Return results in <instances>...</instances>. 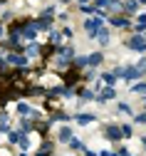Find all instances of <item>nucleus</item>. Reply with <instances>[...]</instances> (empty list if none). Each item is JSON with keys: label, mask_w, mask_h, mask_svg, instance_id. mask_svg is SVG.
<instances>
[{"label": "nucleus", "mask_w": 146, "mask_h": 156, "mask_svg": "<svg viewBox=\"0 0 146 156\" xmlns=\"http://www.w3.org/2000/svg\"><path fill=\"white\" fill-rule=\"evenodd\" d=\"M126 47L129 50H136V52H146V40H144L141 35H134V37L126 40Z\"/></svg>", "instance_id": "nucleus-1"}, {"label": "nucleus", "mask_w": 146, "mask_h": 156, "mask_svg": "<svg viewBox=\"0 0 146 156\" xmlns=\"http://www.w3.org/2000/svg\"><path fill=\"white\" fill-rule=\"evenodd\" d=\"M84 27H87V32L94 37V35L101 30V17H97V15H94V17H89V20H84Z\"/></svg>", "instance_id": "nucleus-2"}, {"label": "nucleus", "mask_w": 146, "mask_h": 156, "mask_svg": "<svg viewBox=\"0 0 146 156\" xmlns=\"http://www.w3.org/2000/svg\"><path fill=\"white\" fill-rule=\"evenodd\" d=\"M8 62H10V65H15V67H25V65H27V57H25V55H15V52H12V55L8 57Z\"/></svg>", "instance_id": "nucleus-3"}, {"label": "nucleus", "mask_w": 146, "mask_h": 156, "mask_svg": "<svg viewBox=\"0 0 146 156\" xmlns=\"http://www.w3.org/2000/svg\"><path fill=\"white\" fill-rule=\"evenodd\" d=\"M32 25H35V30H50V25H52V23H50V15H42V17H40L37 23H32Z\"/></svg>", "instance_id": "nucleus-4"}, {"label": "nucleus", "mask_w": 146, "mask_h": 156, "mask_svg": "<svg viewBox=\"0 0 146 156\" xmlns=\"http://www.w3.org/2000/svg\"><path fill=\"white\" fill-rule=\"evenodd\" d=\"M107 136H109L112 141H119L121 139V129L119 126H107Z\"/></svg>", "instance_id": "nucleus-5"}, {"label": "nucleus", "mask_w": 146, "mask_h": 156, "mask_svg": "<svg viewBox=\"0 0 146 156\" xmlns=\"http://www.w3.org/2000/svg\"><path fill=\"white\" fill-rule=\"evenodd\" d=\"M94 37H97V42H99V45H109V30H99Z\"/></svg>", "instance_id": "nucleus-6"}, {"label": "nucleus", "mask_w": 146, "mask_h": 156, "mask_svg": "<svg viewBox=\"0 0 146 156\" xmlns=\"http://www.w3.org/2000/svg\"><path fill=\"white\" fill-rule=\"evenodd\" d=\"M121 74H124V80H139V77H141V72H139L136 67H131V69H124Z\"/></svg>", "instance_id": "nucleus-7"}, {"label": "nucleus", "mask_w": 146, "mask_h": 156, "mask_svg": "<svg viewBox=\"0 0 146 156\" xmlns=\"http://www.w3.org/2000/svg\"><path fill=\"white\" fill-rule=\"evenodd\" d=\"M101 60H104V57H101V52H94V55H89V57H87V65L97 67V65H101Z\"/></svg>", "instance_id": "nucleus-8"}, {"label": "nucleus", "mask_w": 146, "mask_h": 156, "mask_svg": "<svg viewBox=\"0 0 146 156\" xmlns=\"http://www.w3.org/2000/svg\"><path fill=\"white\" fill-rule=\"evenodd\" d=\"M74 119H77V124H82V126H87V124H89V122L94 119V116H92V114H77Z\"/></svg>", "instance_id": "nucleus-9"}, {"label": "nucleus", "mask_w": 146, "mask_h": 156, "mask_svg": "<svg viewBox=\"0 0 146 156\" xmlns=\"http://www.w3.org/2000/svg\"><path fill=\"white\" fill-rule=\"evenodd\" d=\"M72 139V129L69 126H62L59 129V141H69Z\"/></svg>", "instance_id": "nucleus-10"}, {"label": "nucleus", "mask_w": 146, "mask_h": 156, "mask_svg": "<svg viewBox=\"0 0 146 156\" xmlns=\"http://www.w3.org/2000/svg\"><path fill=\"white\" fill-rule=\"evenodd\" d=\"M114 97H116L114 89H104V92L99 94V102H109V99H114Z\"/></svg>", "instance_id": "nucleus-11"}, {"label": "nucleus", "mask_w": 146, "mask_h": 156, "mask_svg": "<svg viewBox=\"0 0 146 156\" xmlns=\"http://www.w3.org/2000/svg\"><path fill=\"white\" fill-rule=\"evenodd\" d=\"M112 25H114V27H126L129 20H126V17H112Z\"/></svg>", "instance_id": "nucleus-12"}, {"label": "nucleus", "mask_w": 146, "mask_h": 156, "mask_svg": "<svg viewBox=\"0 0 146 156\" xmlns=\"http://www.w3.org/2000/svg\"><path fill=\"white\" fill-rule=\"evenodd\" d=\"M10 129V122H8V116L5 114H0V131H8Z\"/></svg>", "instance_id": "nucleus-13"}, {"label": "nucleus", "mask_w": 146, "mask_h": 156, "mask_svg": "<svg viewBox=\"0 0 146 156\" xmlns=\"http://www.w3.org/2000/svg\"><path fill=\"white\" fill-rule=\"evenodd\" d=\"M124 8H126L129 12H136V10H139V0H129V3L124 5Z\"/></svg>", "instance_id": "nucleus-14"}, {"label": "nucleus", "mask_w": 146, "mask_h": 156, "mask_svg": "<svg viewBox=\"0 0 146 156\" xmlns=\"http://www.w3.org/2000/svg\"><path fill=\"white\" fill-rule=\"evenodd\" d=\"M37 55H40V47H37V45H30V47H27V55H25V57H37Z\"/></svg>", "instance_id": "nucleus-15"}, {"label": "nucleus", "mask_w": 146, "mask_h": 156, "mask_svg": "<svg viewBox=\"0 0 146 156\" xmlns=\"http://www.w3.org/2000/svg\"><path fill=\"white\" fill-rule=\"evenodd\" d=\"M20 139H23V131H10V141L12 144H17Z\"/></svg>", "instance_id": "nucleus-16"}, {"label": "nucleus", "mask_w": 146, "mask_h": 156, "mask_svg": "<svg viewBox=\"0 0 146 156\" xmlns=\"http://www.w3.org/2000/svg\"><path fill=\"white\" fill-rule=\"evenodd\" d=\"M17 112H20V114H30L32 109H30V107H27L25 102H20V104H17Z\"/></svg>", "instance_id": "nucleus-17"}, {"label": "nucleus", "mask_w": 146, "mask_h": 156, "mask_svg": "<svg viewBox=\"0 0 146 156\" xmlns=\"http://www.w3.org/2000/svg\"><path fill=\"white\" fill-rule=\"evenodd\" d=\"M101 80H104V82H107V84H114V80H116V77H114V72H107V74H104V77H101Z\"/></svg>", "instance_id": "nucleus-18"}, {"label": "nucleus", "mask_w": 146, "mask_h": 156, "mask_svg": "<svg viewBox=\"0 0 146 156\" xmlns=\"http://www.w3.org/2000/svg\"><path fill=\"white\" fill-rule=\"evenodd\" d=\"M131 92H139V94H146V84H131Z\"/></svg>", "instance_id": "nucleus-19"}, {"label": "nucleus", "mask_w": 146, "mask_h": 156, "mask_svg": "<svg viewBox=\"0 0 146 156\" xmlns=\"http://www.w3.org/2000/svg\"><path fill=\"white\" fill-rule=\"evenodd\" d=\"M74 65L77 67H84L87 65V57H74Z\"/></svg>", "instance_id": "nucleus-20"}, {"label": "nucleus", "mask_w": 146, "mask_h": 156, "mask_svg": "<svg viewBox=\"0 0 146 156\" xmlns=\"http://www.w3.org/2000/svg\"><path fill=\"white\" fill-rule=\"evenodd\" d=\"M50 42H52V45H59V32H52V35H50Z\"/></svg>", "instance_id": "nucleus-21"}, {"label": "nucleus", "mask_w": 146, "mask_h": 156, "mask_svg": "<svg viewBox=\"0 0 146 156\" xmlns=\"http://www.w3.org/2000/svg\"><path fill=\"white\" fill-rule=\"evenodd\" d=\"M109 3H112V0H94V5H97V8H107Z\"/></svg>", "instance_id": "nucleus-22"}, {"label": "nucleus", "mask_w": 146, "mask_h": 156, "mask_svg": "<svg viewBox=\"0 0 146 156\" xmlns=\"http://www.w3.org/2000/svg\"><path fill=\"white\" fill-rule=\"evenodd\" d=\"M69 146H72V149H84L82 141H77V139H69Z\"/></svg>", "instance_id": "nucleus-23"}, {"label": "nucleus", "mask_w": 146, "mask_h": 156, "mask_svg": "<svg viewBox=\"0 0 146 156\" xmlns=\"http://www.w3.org/2000/svg\"><path fill=\"white\" fill-rule=\"evenodd\" d=\"M136 23H139V27H146V15H139Z\"/></svg>", "instance_id": "nucleus-24"}, {"label": "nucleus", "mask_w": 146, "mask_h": 156, "mask_svg": "<svg viewBox=\"0 0 146 156\" xmlns=\"http://www.w3.org/2000/svg\"><path fill=\"white\" fill-rule=\"evenodd\" d=\"M134 119H136L139 124H146V112H144V114H139V116H134Z\"/></svg>", "instance_id": "nucleus-25"}, {"label": "nucleus", "mask_w": 146, "mask_h": 156, "mask_svg": "<svg viewBox=\"0 0 146 156\" xmlns=\"http://www.w3.org/2000/svg\"><path fill=\"white\" fill-rule=\"evenodd\" d=\"M17 144H20V146H23V149H30V141H27V139H25V136H23V139H20V141H17Z\"/></svg>", "instance_id": "nucleus-26"}, {"label": "nucleus", "mask_w": 146, "mask_h": 156, "mask_svg": "<svg viewBox=\"0 0 146 156\" xmlns=\"http://www.w3.org/2000/svg\"><path fill=\"white\" fill-rule=\"evenodd\" d=\"M99 156H119V154H112V151H101Z\"/></svg>", "instance_id": "nucleus-27"}, {"label": "nucleus", "mask_w": 146, "mask_h": 156, "mask_svg": "<svg viewBox=\"0 0 146 156\" xmlns=\"http://www.w3.org/2000/svg\"><path fill=\"white\" fill-rule=\"evenodd\" d=\"M121 156H131V151H126V149H121Z\"/></svg>", "instance_id": "nucleus-28"}, {"label": "nucleus", "mask_w": 146, "mask_h": 156, "mask_svg": "<svg viewBox=\"0 0 146 156\" xmlns=\"http://www.w3.org/2000/svg\"><path fill=\"white\" fill-rule=\"evenodd\" d=\"M79 5H89V0H79Z\"/></svg>", "instance_id": "nucleus-29"}, {"label": "nucleus", "mask_w": 146, "mask_h": 156, "mask_svg": "<svg viewBox=\"0 0 146 156\" xmlns=\"http://www.w3.org/2000/svg\"><path fill=\"white\" fill-rule=\"evenodd\" d=\"M3 35H5V30H3V27H0V37H3Z\"/></svg>", "instance_id": "nucleus-30"}, {"label": "nucleus", "mask_w": 146, "mask_h": 156, "mask_svg": "<svg viewBox=\"0 0 146 156\" xmlns=\"http://www.w3.org/2000/svg\"><path fill=\"white\" fill-rule=\"evenodd\" d=\"M139 3H146V0H139Z\"/></svg>", "instance_id": "nucleus-31"}, {"label": "nucleus", "mask_w": 146, "mask_h": 156, "mask_svg": "<svg viewBox=\"0 0 146 156\" xmlns=\"http://www.w3.org/2000/svg\"><path fill=\"white\" fill-rule=\"evenodd\" d=\"M144 146H146V139H144Z\"/></svg>", "instance_id": "nucleus-32"}]
</instances>
